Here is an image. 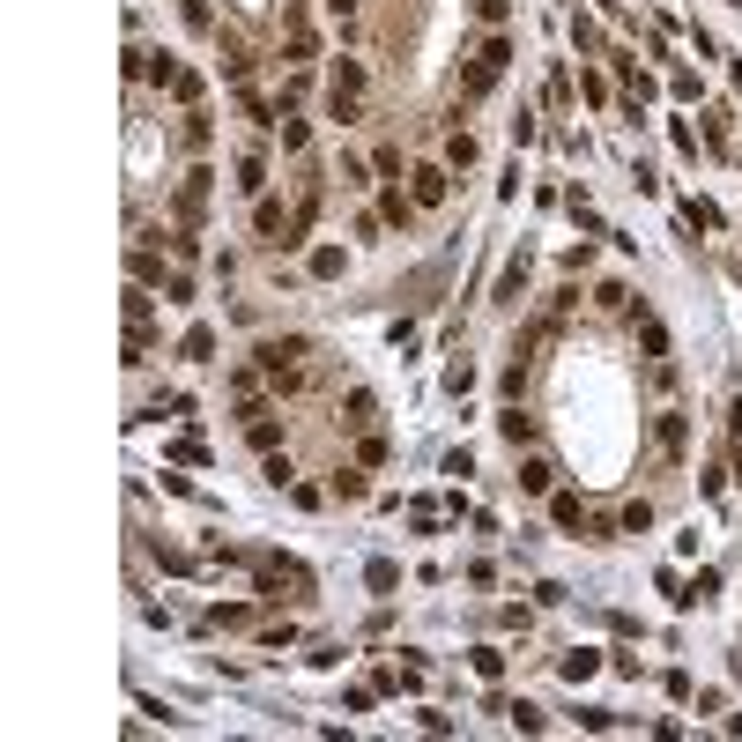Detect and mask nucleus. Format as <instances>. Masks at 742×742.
Segmentation results:
<instances>
[{
  "label": "nucleus",
  "instance_id": "f257e3e1",
  "mask_svg": "<svg viewBox=\"0 0 742 742\" xmlns=\"http://www.w3.org/2000/svg\"><path fill=\"white\" fill-rule=\"evenodd\" d=\"M327 112H335V119H357V112H364V67H357V59H335V82H327Z\"/></svg>",
  "mask_w": 742,
  "mask_h": 742
},
{
  "label": "nucleus",
  "instance_id": "f03ea898",
  "mask_svg": "<svg viewBox=\"0 0 742 742\" xmlns=\"http://www.w3.org/2000/svg\"><path fill=\"white\" fill-rule=\"evenodd\" d=\"M253 357H260V371L282 386V394H297V386H304V379H297V357H304V342H297V335H290V342H260Z\"/></svg>",
  "mask_w": 742,
  "mask_h": 742
},
{
  "label": "nucleus",
  "instance_id": "7ed1b4c3",
  "mask_svg": "<svg viewBox=\"0 0 742 742\" xmlns=\"http://www.w3.org/2000/svg\"><path fill=\"white\" fill-rule=\"evenodd\" d=\"M505 59H512V45H505V37H490V45H483L476 59H468V82H461V90H468V97H483V90H498V75H505Z\"/></svg>",
  "mask_w": 742,
  "mask_h": 742
},
{
  "label": "nucleus",
  "instance_id": "20e7f679",
  "mask_svg": "<svg viewBox=\"0 0 742 742\" xmlns=\"http://www.w3.org/2000/svg\"><path fill=\"white\" fill-rule=\"evenodd\" d=\"M446 193H453L446 163H416V171H408V201H416V209H438Z\"/></svg>",
  "mask_w": 742,
  "mask_h": 742
},
{
  "label": "nucleus",
  "instance_id": "39448f33",
  "mask_svg": "<svg viewBox=\"0 0 742 742\" xmlns=\"http://www.w3.org/2000/svg\"><path fill=\"white\" fill-rule=\"evenodd\" d=\"M201 216H209V171H193V178L178 186V223H186V231H193Z\"/></svg>",
  "mask_w": 742,
  "mask_h": 742
},
{
  "label": "nucleus",
  "instance_id": "423d86ee",
  "mask_svg": "<svg viewBox=\"0 0 742 742\" xmlns=\"http://www.w3.org/2000/svg\"><path fill=\"white\" fill-rule=\"evenodd\" d=\"M653 438H661V453H668V461H683V446H691V423H683V416L668 408V416L653 423Z\"/></svg>",
  "mask_w": 742,
  "mask_h": 742
},
{
  "label": "nucleus",
  "instance_id": "0eeeda50",
  "mask_svg": "<svg viewBox=\"0 0 742 742\" xmlns=\"http://www.w3.org/2000/svg\"><path fill=\"white\" fill-rule=\"evenodd\" d=\"M549 483H556V468L542 461V453H527V461H520V490H534V498H542Z\"/></svg>",
  "mask_w": 742,
  "mask_h": 742
},
{
  "label": "nucleus",
  "instance_id": "6e6552de",
  "mask_svg": "<svg viewBox=\"0 0 742 742\" xmlns=\"http://www.w3.org/2000/svg\"><path fill=\"white\" fill-rule=\"evenodd\" d=\"M556 668H564V683H587V675L602 668V653H594V646H580V653H564V661H556Z\"/></svg>",
  "mask_w": 742,
  "mask_h": 742
},
{
  "label": "nucleus",
  "instance_id": "1a4fd4ad",
  "mask_svg": "<svg viewBox=\"0 0 742 742\" xmlns=\"http://www.w3.org/2000/svg\"><path fill=\"white\" fill-rule=\"evenodd\" d=\"M238 193H253V201L267 193V163H260V156H245V163H238Z\"/></svg>",
  "mask_w": 742,
  "mask_h": 742
},
{
  "label": "nucleus",
  "instance_id": "9d476101",
  "mask_svg": "<svg viewBox=\"0 0 742 742\" xmlns=\"http://www.w3.org/2000/svg\"><path fill=\"white\" fill-rule=\"evenodd\" d=\"M178 357H216V327H186V342H178Z\"/></svg>",
  "mask_w": 742,
  "mask_h": 742
},
{
  "label": "nucleus",
  "instance_id": "9b49d317",
  "mask_svg": "<svg viewBox=\"0 0 742 742\" xmlns=\"http://www.w3.org/2000/svg\"><path fill=\"white\" fill-rule=\"evenodd\" d=\"M379 209H386V223H401V231H408V216H416V201H408L401 186H386V201H379Z\"/></svg>",
  "mask_w": 742,
  "mask_h": 742
},
{
  "label": "nucleus",
  "instance_id": "f8f14e48",
  "mask_svg": "<svg viewBox=\"0 0 742 742\" xmlns=\"http://www.w3.org/2000/svg\"><path fill=\"white\" fill-rule=\"evenodd\" d=\"M713 587H720V572L706 564V572H698V580H691L683 594H675V602H683V609H691V602H713Z\"/></svg>",
  "mask_w": 742,
  "mask_h": 742
},
{
  "label": "nucleus",
  "instance_id": "ddd939ff",
  "mask_svg": "<svg viewBox=\"0 0 742 742\" xmlns=\"http://www.w3.org/2000/svg\"><path fill=\"white\" fill-rule=\"evenodd\" d=\"M520 290H527V260H512L505 282H498V304H520Z\"/></svg>",
  "mask_w": 742,
  "mask_h": 742
},
{
  "label": "nucleus",
  "instance_id": "4468645a",
  "mask_svg": "<svg viewBox=\"0 0 742 742\" xmlns=\"http://www.w3.org/2000/svg\"><path fill=\"white\" fill-rule=\"evenodd\" d=\"M171 97H178V105H201V75L178 67V75H171Z\"/></svg>",
  "mask_w": 742,
  "mask_h": 742
},
{
  "label": "nucleus",
  "instance_id": "2eb2a0df",
  "mask_svg": "<svg viewBox=\"0 0 742 742\" xmlns=\"http://www.w3.org/2000/svg\"><path fill=\"white\" fill-rule=\"evenodd\" d=\"M683 216H691V223H698V231H720V209H713V201H698V193H691V201H683Z\"/></svg>",
  "mask_w": 742,
  "mask_h": 742
},
{
  "label": "nucleus",
  "instance_id": "dca6fc26",
  "mask_svg": "<svg viewBox=\"0 0 742 742\" xmlns=\"http://www.w3.org/2000/svg\"><path fill=\"white\" fill-rule=\"evenodd\" d=\"M646 527H653V505H646V498L624 505V534H646Z\"/></svg>",
  "mask_w": 742,
  "mask_h": 742
},
{
  "label": "nucleus",
  "instance_id": "f3484780",
  "mask_svg": "<svg viewBox=\"0 0 742 742\" xmlns=\"http://www.w3.org/2000/svg\"><path fill=\"white\" fill-rule=\"evenodd\" d=\"M468 386H476V364H468V357H461V364H453V371H446V394H468Z\"/></svg>",
  "mask_w": 742,
  "mask_h": 742
},
{
  "label": "nucleus",
  "instance_id": "a211bd4d",
  "mask_svg": "<svg viewBox=\"0 0 742 742\" xmlns=\"http://www.w3.org/2000/svg\"><path fill=\"white\" fill-rule=\"evenodd\" d=\"M549 512H556V527H580V520H587V505H580V498H556Z\"/></svg>",
  "mask_w": 742,
  "mask_h": 742
},
{
  "label": "nucleus",
  "instance_id": "6ab92c4d",
  "mask_svg": "<svg viewBox=\"0 0 742 742\" xmlns=\"http://www.w3.org/2000/svg\"><path fill=\"white\" fill-rule=\"evenodd\" d=\"M505 438L520 446V438H534V416H520V408H505Z\"/></svg>",
  "mask_w": 742,
  "mask_h": 742
},
{
  "label": "nucleus",
  "instance_id": "aec40b11",
  "mask_svg": "<svg viewBox=\"0 0 742 742\" xmlns=\"http://www.w3.org/2000/svg\"><path fill=\"white\" fill-rule=\"evenodd\" d=\"M275 438H282V423H267V416H260V408H253V446L267 453V446H275Z\"/></svg>",
  "mask_w": 742,
  "mask_h": 742
},
{
  "label": "nucleus",
  "instance_id": "412c9836",
  "mask_svg": "<svg viewBox=\"0 0 742 742\" xmlns=\"http://www.w3.org/2000/svg\"><path fill=\"white\" fill-rule=\"evenodd\" d=\"M327 15H335V23H349V15H357V0H327Z\"/></svg>",
  "mask_w": 742,
  "mask_h": 742
},
{
  "label": "nucleus",
  "instance_id": "4be33fe9",
  "mask_svg": "<svg viewBox=\"0 0 742 742\" xmlns=\"http://www.w3.org/2000/svg\"><path fill=\"white\" fill-rule=\"evenodd\" d=\"M728 438H735V446H742V401H735V408H728Z\"/></svg>",
  "mask_w": 742,
  "mask_h": 742
}]
</instances>
